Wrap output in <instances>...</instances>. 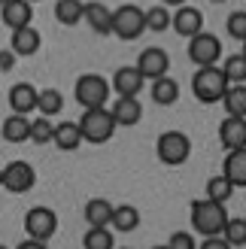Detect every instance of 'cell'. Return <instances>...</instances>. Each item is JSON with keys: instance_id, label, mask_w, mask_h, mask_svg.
<instances>
[{"instance_id": "cell-37", "label": "cell", "mask_w": 246, "mask_h": 249, "mask_svg": "<svg viewBox=\"0 0 246 249\" xmlns=\"http://www.w3.org/2000/svg\"><path fill=\"white\" fill-rule=\"evenodd\" d=\"M198 249H231L222 237H204V243L198 246Z\"/></svg>"}, {"instance_id": "cell-34", "label": "cell", "mask_w": 246, "mask_h": 249, "mask_svg": "<svg viewBox=\"0 0 246 249\" xmlns=\"http://www.w3.org/2000/svg\"><path fill=\"white\" fill-rule=\"evenodd\" d=\"M228 34L234 40H246V12L243 9H234L228 16Z\"/></svg>"}, {"instance_id": "cell-24", "label": "cell", "mask_w": 246, "mask_h": 249, "mask_svg": "<svg viewBox=\"0 0 246 249\" xmlns=\"http://www.w3.org/2000/svg\"><path fill=\"white\" fill-rule=\"evenodd\" d=\"M109 225H113L116 231L128 234L140 225V210L131 207V204H122V207H113V219H109Z\"/></svg>"}, {"instance_id": "cell-39", "label": "cell", "mask_w": 246, "mask_h": 249, "mask_svg": "<svg viewBox=\"0 0 246 249\" xmlns=\"http://www.w3.org/2000/svg\"><path fill=\"white\" fill-rule=\"evenodd\" d=\"M0 189H3V167H0Z\"/></svg>"}, {"instance_id": "cell-35", "label": "cell", "mask_w": 246, "mask_h": 249, "mask_svg": "<svg viewBox=\"0 0 246 249\" xmlns=\"http://www.w3.org/2000/svg\"><path fill=\"white\" fill-rule=\"evenodd\" d=\"M167 249H198V243H194V237L189 231H174L167 240Z\"/></svg>"}, {"instance_id": "cell-5", "label": "cell", "mask_w": 246, "mask_h": 249, "mask_svg": "<svg viewBox=\"0 0 246 249\" xmlns=\"http://www.w3.org/2000/svg\"><path fill=\"white\" fill-rule=\"evenodd\" d=\"M113 34L119 40H137L140 34H146V9L134 6V3H125L113 12Z\"/></svg>"}, {"instance_id": "cell-33", "label": "cell", "mask_w": 246, "mask_h": 249, "mask_svg": "<svg viewBox=\"0 0 246 249\" xmlns=\"http://www.w3.org/2000/svg\"><path fill=\"white\" fill-rule=\"evenodd\" d=\"M52 134H55V124L49 122V119H34L31 122V140L36 146H46V143H52Z\"/></svg>"}, {"instance_id": "cell-4", "label": "cell", "mask_w": 246, "mask_h": 249, "mask_svg": "<svg viewBox=\"0 0 246 249\" xmlns=\"http://www.w3.org/2000/svg\"><path fill=\"white\" fill-rule=\"evenodd\" d=\"M192 91H194V97H198L201 104H219L222 94L228 91V82H225L219 67H201L192 76Z\"/></svg>"}, {"instance_id": "cell-3", "label": "cell", "mask_w": 246, "mask_h": 249, "mask_svg": "<svg viewBox=\"0 0 246 249\" xmlns=\"http://www.w3.org/2000/svg\"><path fill=\"white\" fill-rule=\"evenodd\" d=\"M155 155H158L161 164L179 167V164H186L189 155H192V140L182 131H164L155 143Z\"/></svg>"}, {"instance_id": "cell-32", "label": "cell", "mask_w": 246, "mask_h": 249, "mask_svg": "<svg viewBox=\"0 0 246 249\" xmlns=\"http://www.w3.org/2000/svg\"><path fill=\"white\" fill-rule=\"evenodd\" d=\"M167 28H170V12H167V6H152L149 12H146V31L161 34Z\"/></svg>"}, {"instance_id": "cell-30", "label": "cell", "mask_w": 246, "mask_h": 249, "mask_svg": "<svg viewBox=\"0 0 246 249\" xmlns=\"http://www.w3.org/2000/svg\"><path fill=\"white\" fill-rule=\"evenodd\" d=\"M231 195H234V185L225 177H210V182H207V201L225 204V201H231Z\"/></svg>"}, {"instance_id": "cell-8", "label": "cell", "mask_w": 246, "mask_h": 249, "mask_svg": "<svg viewBox=\"0 0 246 249\" xmlns=\"http://www.w3.org/2000/svg\"><path fill=\"white\" fill-rule=\"evenodd\" d=\"M189 58L201 67H216V61L222 58V43H219L216 34H207L201 31L198 36H192L189 40Z\"/></svg>"}, {"instance_id": "cell-20", "label": "cell", "mask_w": 246, "mask_h": 249, "mask_svg": "<svg viewBox=\"0 0 246 249\" xmlns=\"http://www.w3.org/2000/svg\"><path fill=\"white\" fill-rule=\"evenodd\" d=\"M82 18H88L94 34H101V36L113 34V9L104 6V3H85V16Z\"/></svg>"}, {"instance_id": "cell-15", "label": "cell", "mask_w": 246, "mask_h": 249, "mask_svg": "<svg viewBox=\"0 0 246 249\" xmlns=\"http://www.w3.org/2000/svg\"><path fill=\"white\" fill-rule=\"evenodd\" d=\"M219 140L228 152L234 149H246V119H231L225 116V122L219 124Z\"/></svg>"}, {"instance_id": "cell-2", "label": "cell", "mask_w": 246, "mask_h": 249, "mask_svg": "<svg viewBox=\"0 0 246 249\" xmlns=\"http://www.w3.org/2000/svg\"><path fill=\"white\" fill-rule=\"evenodd\" d=\"M76 124H79L82 143H94V146L109 143V140H113V134H116V122H113V116H109L106 107H101V109H85L82 119Z\"/></svg>"}, {"instance_id": "cell-26", "label": "cell", "mask_w": 246, "mask_h": 249, "mask_svg": "<svg viewBox=\"0 0 246 249\" xmlns=\"http://www.w3.org/2000/svg\"><path fill=\"white\" fill-rule=\"evenodd\" d=\"M82 16H85V3H79V0H58L55 3V18L61 24H67V28L79 24Z\"/></svg>"}, {"instance_id": "cell-11", "label": "cell", "mask_w": 246, "mask_h": 249, "mask_svg": "<svg viewBox=\"0 0 246 249\" xmlns=\"http://www.w3.org/2000/svg\"><path fill=\"white\" fill-rule=\"evenodd\" d=\"M0 18H3V24L9 31H24V28H31V21H34V6L28 0H9V3H3V9H0Z\"/></svg>"}, {"instance_id": "cell-13", "label": "cell", "mask_w": 246, "mask_h": 249, "mask_svg": "<svg viewBox=\"0 0 246 249\" xmlns=\"http://www.w3.org/2000/svg\"><path fill=\"white\" fill-rule=\"evenodd\" d=\"M143 85H146V79L137 73V67H119L113 73V85H109V89L119 97H140Z\"/></svg>"}, {"instance_id": "cell-9", "label": "cell", "mask_w": 246, "mask_h": 249, "mask_svg": "<svg viewBox=\"0 0 246 249\" xmlns=\"http://www.w3.org/2000/svg\"><path fill=\"white\" fill-rule=\"evenodd\" d=\"M36 185V170L28 161H9L3 167V189L12 195H24Z\"/></svg>"}, {"instance_id": "cell-25", "label": "cell", "mask_w": 246, "mask_h": 249, "mask_svg": "<svg viewBox=\"0 0 246 249\" xmlns=\"http://www.w3.org/2000/svg\"><path fill=\"white\" fill-rule=\"evenodd\" d=\"M152 101L161 104V107L176 104V101H179V85H176V79H170V76L155 79V82H152Z\"/></svg>"}, {"instance_id": "cell-16", "label": "cell", "mask_w": 246, "mask_h": 249, "mask_svg": "<svg viewBox=\"0 0 246 249\" xmlns=\"http://www.w3.org/2000/svg\"><path fill=\"white\" fill-rule=\"evenodd\" d=\"M36 91L31 82H18V85H12L9 89V107H12V113L16 116H28L36 109Z\"/></svg>"}, {"instance_id": "cell-19", "label": "cell", "mask_w": 246, "mask_h": 249, "mask_svg": "<svg viewBox=\"0 0 246 249\" xmlns=\"http://www.w3.org/2000/svg\"><path fill=\"white\" fill-rule=\"evenodd\" d=\"M52 143L61 149V152H76V149L82 146V134H79V124H76V122H61V124H55Z\"/></svg>"}, {"instance_id": "cell-22", "label": "cell", "mask_w": 246, "mask_h": 249, "mask_svg": "<svg viewBox=\"0 0 246 249\" xmlns=\"http://www.w3.org/2000/svg\"><path fill=\"white\" fill-rule=\"evenodd\" d=\"M109 219H113V204L104 201V197H91L88 204H85V222H88L91 228H106Z\"/></svg>"}, {"instance_id": "cell-6", "label": "cell", "mask_w": 246, "mask_h": 249, "mask_svg": "<svg viewBox=\"0 0 246 249\" xmlns=\"http://www.w3.org/2000/svg\"><path fill=\"white\" fill-rule=\"evenodd\" d=\"M73 94H76V104H82L85 109H101L109 97V82L97 73H85V76L76 79Z\"/></svg>"}, {"instance_id": "cell-41", "label": "cell", "mask_w": 246, "mask_h": 249, "mask_svg": "<svg viewBox=\"0 0 246 249\" xmlns=\"http://www.w3.org/2000/svg\"><path fill=\"white\" fill-rule=\"evenodd\" d=\"M0 249H9V246H3V243H0Z\"/></svg>"}, {"instance_id": "cell-1", "label": "cell", "mask_w": 246, "mask_h": 249, "mask_svg": "<svg viewBox=\"0 0 246 249\" xmlns=\"http://www.w3.org/2000/svg\"><path fill=\"white\" fill-rule=\"evenodd\" d=\"M228 210L225 204H216V201H192V225L198 234L204 237H222V228L228 222Z\"/></svg>"}, {"instance_id": "cell-28", "label": "cell", "mask_w": 246, "mask_h": 249, "mask_svg": "<svg viewBox=\"0 0 246 249\" xmlns=\"http://www.w3.org/2000/svg\"><path fill=\"white\" fill-rule=\"evenodd\" d=\"M219 70H222V76H225L228 85H243V79H246V58L243 55H228L225 64Z\"/></svg>"}, {"instance_id": "cell-36", "label": "cell", "mask_w": 246, "mask_h": 249, "mask_svg": "<svg viewBox=\"0 0 246 249\" xmlns=\"http://www.w3.org/2000/svg\"><path fill=\"white\" fill-rule=\"evenodd\" d=\"M12 67H16V55H12L9 52V49H0V70H12Z\"/></svg>"}, {"instance_id": "cell-7", "label": "cell", "mask_w": 246, "mask_h": 249, "mask_svg": "<svg viewBox=\"0 0 246 249\" xmlns=\"http://www.w3.org/2000/svg\"><path fill=\"white\" fill-rule=\"evenodd\" d=\"M24 231L31 240H52L58 231V213L52 207H31L24 213Z\"/></svg>"}, {"instance_id": "cell-40", "label": "cell", "mask_w": 246, "mask_h": 249, "mask_svg": "<svg viewBox=\"0 0 246 249\" xmlns=\"http://www.w3.org/2000/svg\"><path fill=\"white\" fill-rule=\"evenodd\" d=\"M152 249H167V243H164V246H152Z\"/></svg>"}, {"instance_id": "cell-14", "label": "cell", "mask_w": 246, "mask_h": 249, "mask_svg": "<svg viewBox=\"0 0 246 249\" xmlns=\"http://www.w3.org/2000/svg\"><path fill=\"white\" fill-rule=\"evenodd\" d=\"M109 116H113L116 128L122 124V128H131V124H137L143 119V104L140 97H119V101L113 104V109H109Z\"/></svg>"}, {"instance_id": "cell-29", "label": "cell", "mask_w": 246, "mask_h": 249, "mask_svg": "<svg viewBox=\"0 0 246 249\" xmlns=\"http://www.w3.org/2000/svg\"><path fill=\"white\" fill-rule=\"evenodd\" d=\"M82 246L85 249H116L113 231H109V228H88L85 237H82Z\"/></svg>"}, {"instance_id": "cell-27", "label": "cell", "mask_w": 246, "mask_h": 249, "mask_svg": "<svg viewBox=\"0 0 246 249\" xmlns=\"http://www.w3.org/2000/svg\"><path fill=\"white\" fill-rule=\"evenodd\" d=\"M36 109L43 113V119L58 116L61 109H64V94H61L58 89H43L40 94H36Z\"/></svg>"}, {"instance_id": "cell-21", "label": "cell", "mask_w": 246, "mask_h": 249, "mask_svg": "<svg viewBox=\"0 0 246 249\" xmlns=\"http://www.w3.org/2000/svg\"><path fill=\"white\" fill-rule=\"evenodd\" d=\"M0 134H3L6 143H24V140H31V119L12 113L9 119H3V128H0Z\"/></svg>"}, {"instance_id": "cell-12", "label": "cell", "mask_w": 246, "mask_h": 249, "mask_svg": "<svg viewBox=\"0 0 246 249\" xmlns=\"http://www.w3.org/2000/svg\"><path fill=\"white\" fill-rule=\"evenodd\" d=\"M170 24H174V31L179 36H198L204 31V16H201V9H194V6H179L174 16H170Z\"/></svg>"}, {"instance_id": "cell-10", "label": "cell", "mask_w": 246, "mask_h": 249, "mask_svg": "<svg viewBox=\"0 0 246 249\" xmlns=\"http://www.w3.org/2000/svg\"><path fill=\"white\" fill-rule=\"evenodd\" d=\"M137 73L143 79H161L167 76V70H170V55L164 52V49H158V46H149V49H143L140 58H137Z\"/></svg>"}, {"instance_id": "cell-17", "label": "cell", "mask_w": 246, "mask_h": 249, "mask_svg": "<svg viewBox=\"0 0 246 249\" xmlns=\"http://www.w3.org/2000/svg\"><path fill=\"white\" fill-rule=\"evenodd\" d=\"M40 46H43V36H40V31H34V28L12 31V49H9V52L16 55V58L36 55V52H40Z\"/></svg>"}, {"instance_id": "cell-31", "label": "cell", "mask_w": 246, "mask_h": 249, "mask_svg": "<svg viewBox=\"0 0 246 249\" xmlns=\"http://www.w3.org/2000/svg\"><path fill=\"white\" fill-rule=\"evenodd\" d=\"M222 240H225L231 249L243 246V243H246V219H228L225 228H222Z\"/></svg>"}, {"instance_id": "cell-38", "label": "cell", "mask_w": 246, "mask_h": 249, "mask_svg": "<svg viewBox=\"0 0 246 249\" xmlns=\"http://www.w3.org/2000/svg\"><path fill=\"white\" fill-rule=\"evenodd\" d=\"M16 249H49V246H46L43 240H31V237H28V240H21Z\"/></svg>"}, {"instance_id": "cell-18", "label": "cell", "mask_w": 246, "mask_h": 249, "mask_svg": "<svg viewBox=\"0 0 246 249\" xmlns=\"http://www.w3.org/2000/svg\"><path fill=\"white\" fill-rule=\"evenodd\" d=\"M222 177L234 185V189H243V185H246V149L228 152L225 164H222Z\"/></svg>"}, {"instance_id": "cell-23", "label": "cell", "mask_w": 246, "mask_h": 249, "mask_svg": "<svg viewBox=\"0 0 246 249\" xmlns=\"http://www.w3.org/2000/svg\"><path fill=\"white\" fill-rule=\"evenodd\" d=\"M222 107L231 119H246V85H228L222 94Z\"/></svg>"}]
</instances>
